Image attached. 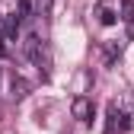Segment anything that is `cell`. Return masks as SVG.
I'll list each match as a JSON object with an SVG mask.
<instances>
[{
    "instance_id": "52a82bcc",
    "label": "cell",
    "mask_w": 134,
    "mask_h": 134,
    "mask_svg": "<svg viewBox=\"0 0 134 134\" xmlns=\"http://www.w3.org/2000/svg\"><path fill=\"white\" fill-rule=\"evenodd\" d=\"M19 13H23V16L29 13V0H19Z\"/></svg>"
},
{
    "instance_id": "6da1fadb",
    "label": "cell",
    "mask_w": 134,
    "mask_h": 134,
    "mask_svg": "<svg viewBox=\"0 0 134 134\" xmlns=\"http://www.w3.org/2000/svg\"><path fill=\"white\" fill-rule=\"evenodd\" d=\"M23 51H26V58H29V61L42 64V42H38V35H26V42H23Z\"/></svg>"
},
{
    "instance_id": "3957f363",
    "label": "cell",
    "mask_w": 134,
    "mask_h": 134,
    "mask_svg": "<svg viewBox=\"0 0 134 134\" xmlns=\"http://www.w3.org/2000/svg\"><path fill=\"white\" fill-rule=\"evenodd\" d=\"M96 16H99L102 26H115V19H118V13H115V7L109 3V0H102V3L96 7Z\"/></svg>"
},
{
    "instance_id": "5b68a950",
    "label": "cell",
    "mask_w": 134,
    "mask_h": 134,
    "mask_svg": "<svg viewBox=\"0 0 134 134\" xmlns=\"http://www.w3.org/2000/svg\"><path fill=\"white\" fill-rule=\"evenodd\" d=\"M13 96H16V99L26 96V83H23V80H13Z\"/></svg>"
},
{
    "instance_id": "277c9868",
    "label": "cell",
    "mask_w": 134,
    "mask_h": 134,
    "mask_svg": "<svg viewBox=\"0 0 134 134\" xmlns=\"http://www.w3.org/2000/svg\"><path fill=\"white\" fill-rule=\"evenodd\" d=\"M115 128H125V115L112 105L109 109V121H105V134H115Z\"/></svg>"
},
{
    "instance_id": "7a4b0ae2",
    "label": "cell",
    "mask_w": 134,
    "mask_h": 134,
    "mask_svg": "<svg viewBox=\"0 0 134 134\" xmlns=\"http://www.w3.org/2000/svg\"><path fill=\"white\" fill-rule=\"evenodd\" d=\"M70 112H74V118H83V121H86L90 115H93V102H90L86 96H77L74 105H70Z\"/></svg>"
},
{
    "instance_id": "8992f818",
    "label": "cell",
    "mask_w": 134,
    "mask_h": 134,
    "mask_svg": "<svg viewBox=\"0 0 134 134\" xmlns=\"http://www.w3.org/2000/svg\"><path fill=\"white\" fill-rule=\"evenodd\" d=\"M35 7H38V16H48L51 13V0H35Z\"/></svg>"
}]
</instances>
